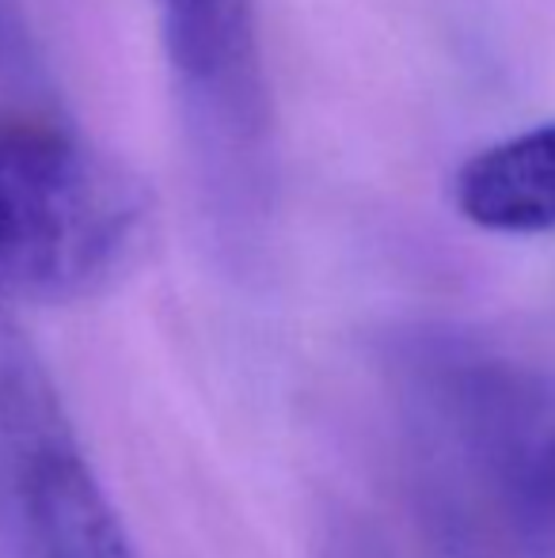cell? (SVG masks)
<instances>
[{"instance_id": "4", "label": "cell", "mask_w": 555, "mask_h": 558, "mask_svg": "<svg viewBox=\"0 0 555 558\" xmlns=\"http://www.w3.org/2000/svg\"><path fill=\"white\" fill-rule=\"evenodd\" d=\"M453 202L483 232H555V122L529 125L468 156L453 179Z\"/></svg>"}, {"instance_id": "2", "label": "cell", "mask_w": 555, "mask_h": 558, "mask_svg": "<svg viewBox=\"0 0 555 558\" xmlns=\"http://www.w3.org/2000/svg\"><path fill=\"white\" fill-rule=\"evenodd\" d=\"M191 168L214 221L252 232L275 194L260 0H153Z\"/></svg>"}, {"instance_id": "6", "label": "cell", "mask_w": 555, "mask_h": 558, "mask_svg": "<svg viewBox=\"0 0 555 558\" xmlns=\"http://www.w3.org/2000/svg\"><path fill=\"white\" fill-rule=\"evenodd\" d=\"M521 486H526V498L533 501L541 513H555V429L544 437L541 448L529 456Z\"/></svg>"}, {"instance_id": "5", "label": "cell", "mask_w": 555, "mask_h": 558, "mask_svg": "<svg viewBox=\"0 0 555 558\" xmlns=\"http://www.w3.org/2000/svg\"><path fill=\"white\" fill-rule=\"evenodd\" d=\"M0 61L15 73H31L35 69V53H31V31L23 23L20 0H0Z\"/></svg>"}, {"instance_id": "1", "label": "cell", "mask_w": 555, "mask_h": 558, "mask_svg": "<svg viewBox=\"0 0 555 558\" xmlns=\"http://www.w3.org/2000/svg\"><path fill=\"white\" fill-rule=\"evenodd\" d=\"M153 232L145 183L76 130L0 114V304H69L137 266Z\"/></svg>"}, {"instance_id": "3", "label": "cell", "mask_w": 555, "mask_h": 558, "mask_svg": "<svg viewBox=\"0 0 555 558\" xmlns=\"http://www.w3.org/2000/svg\"><path fill=\"white\" fill-rule=\"evenodd\" d=\"M0 434L12 452L35 558H137L23 338L0 357Z\"/></svg>"}]
</instances>
